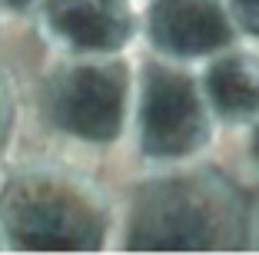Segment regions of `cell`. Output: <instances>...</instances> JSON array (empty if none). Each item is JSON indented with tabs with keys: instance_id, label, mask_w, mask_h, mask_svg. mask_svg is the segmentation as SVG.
<instances>
[{
	"instance_id": "obj_1",
	"label": "cell",
	"mask_w": 259,
	"mask_h": 255,
	"mask_svg": "<svg viewBox=\"0 0 259 255\" xmlns=\"http://www.w3.org/2000/svg\"><path fill=\"white\" fill-rule=\"evenodd\" d=\"M116 235L107 166L27 136L0 163V252H116Z\"/></svg>"
},
{
	"instance_id": "obj_2",
	"label": "cell",
	"mask_w": 259,
	"mask_h": 255,
	"mask_svg": "<svg viewBox=\"0 0 259 255\" xmlns=\"http://www.w3.org/2000/svg\"><path fill=\"white\" fill-rule=\"evenodd\" d=\"M116 252H236L249 245V182L216 156L123 173Z\"/></svg>"
},
{
	"instance_id": "obj_3",
	"label": "cell",
	"mask_w": 259,
	"mask_h": 255,
	"mask_svg": "<svg viewBox=\"0 0 259 255\" xmlns=\"http://www.w3.org/2000/svg\"><path fill=\"white\" fill-rule=\"evenodd\" d=\"M133 53H47L23 73V136L54 149L120 163L133 103Z\"/></svg>"
},
{
	"instance_id": "obj_4",
	"label": "cell",
	"mask_w": 259,
	"mask_h": 255,
	"mask_svg": "<svg viewBox=\"0 0 259 255\" xmlns=\"http://www.w3.org/2000/svg\"><path fill=\"white\" fill-rule=\"evenodd\" d=\"M133 63V103L120 156L123 169H166L220 156L223 129L206 103L199 70L140 46Z\"/></svg>"
},
{
	"instance_id": "obj_5",
	"label": "cell",
	"mask_w": 259,
	"mask_h": 255,
	"mask_svg": "<svg viewBox=\"0 0 259 255\" xmlns=\"http://www.w3.org/2000/svg\"><path fill=\"white\" fill-rule=\"evenodd\" d=\"M23 23L47 53H133L140 46L137 0H37Z\"/></svg>"
},
{
	"instance_id": "obj_6",
	"label": "cell",
	"mask_w": 259,
	"mask_h": 255,
	"mask_svg": "<svg viewBox=\"0 0 259 255\" xmlns=\"http://www.w3.org/2000/svg\"><path fill=\"white\" fill-rule=\"evenodd\" d=\"M140 50L199 67L236 43L239 27L226 0H137Z\"/></svg>"
},
{
	"instance_id": "obj_7",
	"label": "cell",
	"mask_w": 259,
	"mask_h": 255,
	"mask_svg": "<svg viewBox=\"0 0 259 255\" xmlns=\"http://www.w3.org/2000/svg\"><path fill=\"white\" fill-rule=\"evenodd\" d=\"M196 70L223 139L243 133L259 116V43L236 40Z\"/></svg>"
},
{
	"instance_id": "obj_8",
	"label": "cell",
	"mask_w": 259,
	"mask_h": 255,
	"mask_svg": "<svg viewBox=\"0 0 259 255\" xmlns=\"http://www.w3.org/2000/svg\"><path fill=\"white\" fill-rule=\"evenodd\" d=\"M23 139V73L0 53V163Z\"/></svg>"
},
{
	"instance_id": "obj_9",
	"label": "cell",
	"mask_w": 259,
	"mask_h": 255,
	"mask_svg": "<svg viewBox=\"0 0 259 255\" xmlns=\"http://www.w3.org/2000/svg\"><path fill=\"white\" fill-rule=\"evenodd\" d=\"M233 149V169L243 176L249 186H259V116L243 129V133L229 136Z\"/></svg>"
},
{
	"instance_id": "obj_10",
	"label": "cell",
	"mask_w": 259,
	"mask_h": 255,
	"mask_svg": "<svg viewBox=\"0 0 259 255\" xmlns=\"http://www.w3.org/2000/svg\"><path fill=\"white\" fill-rule=\"evenodd\" d=\"M226 4L239 27V37L249 43H259V0H226Z\"/></svg>"
},
{
	"instance_id": "obj_11",
	"label": "cell",
	"mask_w": 259,
	"mask_h": 255,
	"mask_svg": "<svg viewBox=\"0 0 259 255\" xmlns=\"http://www.w3.org/2000/svg\"><path fill=\"white\" fill-rule=\"evenodd\" d=\"M33 4H37V0H4V7L14 14V20H23V17H27V10H30Z\"/></svg>"
},
{
	"instance_id": "obj_12",
	"label": "cell",
	"mask_w": 259,
	"mask_h": 255,
	"mask_svg": "<svg viewBox=\"0 0 259 255\" xmlns=\"http://www.w3.org/2000/svg\"><path fill=\"white\" fill-rule=\"evenodd\" d=\"M10 23H14V14H10V10L4 7V0H0V43H4V37H7Z\"/></svg>"
}]
</instances>
